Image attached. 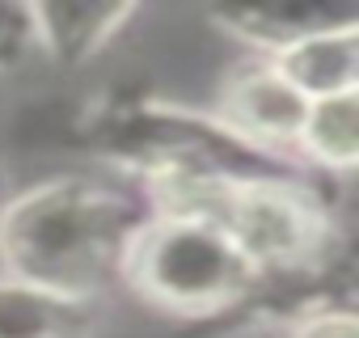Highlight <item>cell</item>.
<instances>
[{
  "label": "cell",
  "instance_id": "5b68a950",
  "mask_svg": "<svg viewBox=\"0 0 359 338\" xmlns=\"http://www.w3.org/2000/svg\"><path fill=\"white\" fill-rule=\"evenodd\" d=\"M34 22V43L60 60V64H81L93 55L118 22H127V9H97V5H30Z\"/></svg>",
  "mask_w": 359,
  "mask_h": 338
},
{
  "label": "cell",
  "instance_id": "8992f818",
  "mask_svg": "<svg viewBox=\"0 0 359 338\" xmlns=\"http://www.w3.org/2000/svg\"><path fill=\"white\" fill-rule=\"evenodd\" d=\"M304 144L334 165H355L359 161V89H330L313 97Z\"/></svg>",
  "mask_w": 359,
  "mask_h": 338
},
{
  "label": "cell",
  "instance_id": "6da1fadb",
  "mask_svg": "<svg viewBox=\"0 0 359 338\" xmlns=\"http://www.w3.org/2000/svg\"><path fill=\"white\" fill-rule=\"evenodd\" d=\"M144 224H135L106 187L51 178L0 203V271L55 296L93 300L127 271Z\"/></svg>",
  "mask_w": 359,
  "mask_h": 338
},
{
  "label": "cell",
  "instance_id": "277c9868",
  "mask_svg": "<svg viewBox=\"0 0 359 338\" xmlns=\"http://www.w3.org/2000/svg\"><path fill=\"white\" fill-rule=\"evenodd\" d=\"M229 110L254 135H266V140H292V135H300L304 140L313 102L283 72H250V76H241L233 85Z\"/></svg>",
  "mask_w": 359,
  "mask_h": 338
},
{
  "label": "cell",
  "instance_id": "7a4b0ae2",
  "mask_svg": "<svg viewBox=\"0 0 359 338\" xmlns=\"http://www.w3.org/2000/svg\"><path fill=\"white\" fill-rule=\"evenodd\" d=\"M250 271L254 262L216 220L191 212H161L140 229L123 279L152 304L203 313L229 304L245 288Z\"/></svg>",
  "mask_w": 359,
  "mask_h": 338
},
{
  "label": "cell",
  "instance_id": "3957f363",
  "mask_svg": "<svg viewBox=\"0 0 359 338\" xmlns=\"http://www.w3.org/2000/svg\"><path fill=\"white\" fill-rule=\"evenodd\" d=\"M89 304L0 271V338H85Z\"/></svg>",
  "mask_w": 359,
  "mask_h": 338
},
{
  "label": "cell",
  "instance_id": "52a82bcc",
  "mask_svg": "<svg viewBox=\"0 0 359 338\" xmlns=\"http://www.w3.org/2000/svg\"><path fill=\"white\" fill-rule=\"evenodd\" d=\"M34 47L30 5H0V72H9Z\"/></svg>",
  "mask_w": 359,
  "mask_h": 338
},
{
  "label": "cell",
  "instance_id": "ba28073f",
  "mask_svg": "<svg viewBox=\"0 0 359 338\" xmlns=\"http://www.w3.org/2000/svg\"><path fill=\"white\" fill-rule=\"evenodd\" d=\"M300 338H359V317H325L309 325Z\"/></svg>",
  "mask_w": 359,
  "mask_h": 338
}]
</instances>
